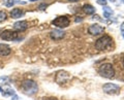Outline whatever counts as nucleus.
<instances>
[{
	"label": "nucleus",
	"instance_id": "1",
	"mask_svg": "<svg viewBox=\"0 0 124 100\" xmlns=\"http://www.w3.org/2000/svg\"><path fill=\"white\" fill-rule=\"evenodd\" d=\"M114 44L113 38L110 37L108 35H103L99 37L95 42V48L98 51H108L111 50Z\"/></svg>",
	"mask_w": 124,
	"mask_h": 100
},
{
	"label": "nucleus",
	"instance_id": "2",
	"mask_svg": "<svg viewBox=\"0 0 124 100\" xmlns=\"http://www.w3.org/2000/svg\"><path fill=\"white\" fill-rule=\"evenodd\" d=\"M21 88H22L23 92H24L26 95H29V96L34 95L38 90L37 84L34 82V80H31V79L24 80L21 85Z\"/></svg>",
	"mask_w": 124,
	"mask_h": 100
},
{
	"label": "nucleus",
	"instance_id": "3",
	"mask_svg": "<svg viewBox=\"0 0 124 100\" xmlns=\"http://www.w3.org/2000/svg\"><path fill=\"white\" fill-rule=\"evenodd\" d=\"M98 73L106 79H113L115 76V69L113 67V65L110 63H106L100 65V67L98 68Z\"/></svg>",
	"mask_w": 124,
	"mask_h": 100
},
{
	"label": "nucleus",
	"instance_id": "4",
	"mask_svg": "<svg viewBox=\"0 0 124 100\" xmlns=\"http://www.w3.org/2000/svg\"><path fill=\"white\" fill-rule=\"evenodd\" d=\"M0 36L5 41H16L20 39L19 33L17 31H15V30H4Z\"/></svg>",
	"mask_w": 124,
	"mask_h": 100
},
{
	"label": "nucleus",
	"instance_id": "5",
	"mask_svg": "<svg viewBox=\"0 0 124 100\" xmlns=\"http://www.w3.org/2000/svg\"><path fill=\"white\" fill-rule=\"evenodd\" d=\"M69 23H70V21H69V19L67 17L65 16H61V17H58L56 18L55 20H54L52 22V24L54 26H56L57 28H66V27H68Z\"/></svg>",
	"mask_w": 124,
	"mask_h": 100
},
{
	"label": "nucleus",
	"instance_id": "6",
	"mask_svg": "<svg viewBox=\"0 0 124 100\" xmlns=\"http://www.w3.org/2000/svg\"><path fill=\"white\" fill-rule=\"evenodd\" d=\"M102 90L104 93H107L108 95H116L119 93L120 91V87L117 86L115 84H111V83H108L106 85H103L102 87Z\"/></svg>",
	"mask_w": 124,
	"mask_h": 100
},
{
	"label": "nucleus",
	"instance_id": "7",
	"mask_svg": "<svg viewBox=\"0 0 124 100\" xmlns=\"http://www.w3.org/2000/svg\"><path fill=\"white\" fill-rule=\"evenodd\" d=\"M69 79H70V75H69L67 72H65V71H59L57 73V75H56V82L59 85L67 83Z\"/></svg>",
	"mask_w": 124,
	"mask_h": 100
},
{
	"label": "nucleus",
	"instance_id": "8",
	"mask_svg": "<svg viewBox=\"0 0 124 100\" xmlns=\"http://www.w3.org/2000/svg\"><path fill=\"white\" fill-rule=\"evenodd\" d=\"M104 31V28L101 27L100 25L97 24H94V25H91L90 27L88 28V32L91 34V35H99Z\"/></svg>",
	"mask_w": 124,
	"mask_h": 100
},
{
	"label": "nucleus",
	"instance_id": "9",
	"mask_svg": "<svg viewBox=\"0 0 124 100\" xmlns=\"http://www.w3.org/2000/svg\"><path fill=\"white\" fill-rule=\"evenodd\" d=\"M27 28H28V22L27 21H19L14 24V29L16 31L22 32V31H24V30H26Z\"/></svg>",
	"mask_w": 124,
	"mask_h": 100
},
{
	"label": "nucleus",
	"instance_id": "10",
	"mask_svg": "<svg viewBox=\"0 0 124 100\" xmlns=\"http://www.w3.org/2000/svg\"><path fill=\"white\" fill-rule=\"evenodd\" d=\"M51 38L54 40H58V39H61V38H63L65 36V32L64 31H62V30H54V31L51 32Z\"/></svg>",
	"mask_w": 124,
	"mask_h": 100
},
{
	"label": "nucleus",
	"instance_id": "11",
	"mask_svg": "<svg viewBox=\"0 0 124 100\" xmlns=\"http://www.w3.org/2000/svg\"><path fill=\"white\" fill-rule=\"evenodd\" d=\"M11 53V50L7 44L0 43V56H8Z\"/></svg>",
	"mask_w": 124,
	"mask_h": 100
},
{
	"label": "nucleus",
	"instance_id": "12",
	"mask_svg": "<svg viewBox=\"0 0 124 100\" xmlns=\"http://www.w3.org/2000/svg\"><path fill=\"white\" fill-rule=\"evenodd\" d=\"M24 16V11L20 8H14L10 11V17L13 19H19Z\"/></svg>",
	"mask_w": 124,
	"mask_h": 100
},
{
	"label": "nucleus",
	"instance_id": "13",
	"mask_svg": "<svg viewBox=\"0 0 124 100\" xmlns=\"http://www.w3.org/2000/svg\"><path fill=\"white\" fill-rule=\"evenodd\" d=\"M83 10H84V13L87 14H93L95 13V8L90 4H85L83 6Z\"/></svg>",
	"mask_w": 124,
	"mask_h": 100
},
{
	"label": "nucleus",
	"instance_id": "14",
	"mask_svg": "<svg viewBox=\"0 0 124 100\" xmlns=\"http://www.w3.org/2000/svg\"><path fill=\"white\" fill-rule=\"evenodd\" d=\"M15 3H21V1H18V0H3V4L6 7H11Z\"/></svg>",
	"mask_w": 124,
	"mask_h": 100
},
{
	"label": "nucleus",
	"instance_id": "15",
	"mask_svg": "<svg viewBox=\"0 0 124 100\" xmlns=\"http://www.w3.org/2000/svg\"><path fill=\"white\" fill-rule=\"evenodd\" d=\"M103 16L106 17V18H110L112 14H113V11H112V9H110V7H108V6H104L103 7Z\"/></svg>",
	"mask_w": 124,
	"mask_h": 100
},
{
	"label": "nucleus",
	"instance_id": "16",
	"mask_svg": "<svg viewBox=\"0 0 124 100\" xmlns=\"http://www.w3.org/2000/svg\"><path fill=\"white\" fill-rule=\"evenodd\" d=\"M6 18H7L6 13H4V11H0V23H2L3 21H5Z\"/></svg>",
	"mask_w": 124,
	"mask_h": 100
},
{
	"label": "nucleus",
	"instance_id": "17",
	"mask_svg": "<svg viewBox=\"0 0 124 100\" xmlns=\"http://www.w3.org/2000/svg\"><path fill=\"white\" fill-rule=\"evenodd\" d=\"M107 0H97V3L98 4H100V5H106L107 4Z\"/></svg>",
	"mask_w": 124,
	"mask_h": 100
},
{
	"label": "nucleus",
	"instance_id": "18",
	"mask_svg": "<svg viewBox=\"0 0 124 100\" xmlns=\"http://www.w3.org/2000/svg\"><path fill=\"white\" fill-rule=\"evenodd\" d=\"M121 33H122V36L124 37V23H122L121 25Z\"/></svg>",
	"mask_w": 124,
	"mask_h": 100
},
{
	"label": "nucleus",
	"instance_id": "19",
	"mask_svg": "<svg viewBox=\"0 0 124 100\" xmlns=\"http://www.w3.org/2000/svg\"><path fill=\"white\" fill-rule=\"evenodd\" d=\"M68 1H71V2H77V1H80V0H68Z\"/></svg>",
	"mask_w": 124,
	"mask_h": 100
},
{
	"label": "nucleus",
	"instance_id": "20",
	"mask_svg": "<svg viewBox=\"0 0 124 100\" xmlns=\"http://www.w3.org/2000/svg\"><path fill=\"white\" fill-rule=\"evenodd\" d=\"M122 65H123V68H124V57H123V61H122Z\"/></svg>",
	"mask_w": 124,
	"mask_h": 100
},
{
	"label": "nucleus",
	"instance_id": "21",
	"mask_svg": "<svg viewBox=\"0 0 124 100\" xmlns=\"http://www.w3.org/2000/svg\"><path fill=\"white\" fill-rule=\"evenodd\" d=\"M48 100H57V99H55V98H50V99H48Z\"/></svg>",
	"mask_w": 124,
	"mask_h": 100
},
{
	"label": "nucleus",
	"instance_id": "22",
	"mask_svg": "<svg viewBox=\"0 0 124 100\" xmlns=\"http://www.w3.org/2000/svg\"><path fill=\"white\" fill-rule=\"evenodd\" d=\"M30 1H32V2H34V1H37V0H30Z\"/></svg>",
	"mask_w": 124,
	"mask_h": 100
},
{
	"label": "nucleus",
	"instance_id": "23",
	"mask_svg": "<svg viewBox=\"0 0 124 100\" xmlns=\"http://www.w3.org/2000/svg\"><path fill=\"white\" fill-rule=\"evenodd\" d=\"M0 92H2V88L1 87H0Z\"/></svg>",
	"mask_w": 124,
	"mask_h": 100
}]
</instances>
